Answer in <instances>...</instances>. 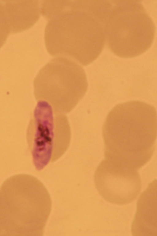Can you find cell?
I'll return each instance as SVG.
<instances>
[{"mask_svg": "<svg viewBox=\"0 0 157 236\" xmlns=\"http://www.w3.org/2000/svg\"><path fill=\"white\" fill-rule=\"evenodd\" d=\"M85 72L80 65L67 57L51 60L39 70L33 81L36 100L48 103L56 112L71 111L87 90Z\"/></svg>", "mask_w": 157, "mask_h": 236, "instance_id": "4", "label": "cell"}, {"mask_svg": "<svg viewBox=\"0 0 157 236\" xmlns=\"http://www.w3.org/2000/svg\"><path fill=\"white\" fill-rule=\"evenodd\" d=\"M10 33L21 32L31 27L40 17L38 1H2Z\"/></svg>", "mask_w": 157, "mask_h": 236, "instance_id": "8", "label": "cell"}, {"mask_svg": "<svg viewBox=\"0 0 157 236\" xmlns=\"http://www.w3.org/2000/svg\"><path fill=\"white\" fill-rule=\"evenodd\" d=\"M109 16L107 9L98 1H56L46 18L47 51L83 66L90 64L103 50Z\"/></svg>", "mask_w": 157, "mask_h": 236, "instance_id": "1", "label": "cell"}, {"mask_svg": "<svg viewBox=\"0 0 157 236\" xmlns=\"http://www.w3.org/2000/svg\"><path fill=\"white\" fill-rule=\"evenodd\" d=\"M102 134L105 159L139 169L149 161L155 151L156 110L140 100L117 104L107 115Z\"/></svg>", "mask_w": 157, "mask_h": 236, "instance_id": "2", "label": "cell"}, {"mask_svg": "<svg viewBox=\"0 0 157 236\" xmlns=\"http://www.w3.org/2000/svg\"><path fill=\"white\" fill-rule=\"evenodd\" d=\"M57 120V113L48 103L38 101L27 132L33 162L37 170H42L51 161L56 135Z\"/></svg>", "mask_w": 157, "mask_h": 236, "instance_id": "6", "label": "cell"}, {"mask_svg": "<svg viewBox=\"0 0 157 236\" xmlns=\"http://www.w3.org/2000/svg\"><path fill=\"white\" fill-rule=\"evenodd\" d=\"M157 181L154 179L139 196L132 221L133 236H157Z\"/></svg>", "mask_w": 157, "mask_h": 236, "instance_id": "7", "label": "cell"}, {"mask_svg": "<svg viewBox=\"0 0 157 236\" xmlns=\"http://www.w3.org/2000/svg\"><path fill=\"white\" fill-rule=\"evenodd\" d=\"M94 180L99 195L107 201L118 205L132 202L142 187L137 170L105 158L97 167Z\"/></svg>", "mask_w": 157, "mask_h": 236, "instance_id": "5", "label": "cell"}, {"mask_svg": "<svg viewBox=\"0 0 157 236\" xmlns=\"http://www.w3.org/2000/svg\"><path fill=\"white\" fill-rule=\"evenodd\" d=\"M10 33L3 6L0 1V49L7 40Z\"/></svg>", "mask_w": 157, "mask_h": 236, "instance_id": "9", "label": "cell"}, {"mask_svg": "<svg viewBox=\"0 0 157 236\" xmlns=\"http://www.w3.org/2000/svg\"><path fill=\"white\" fill-rule=\"evenodd\" d=\"M154 21L137 1H113L105 30V42L110 51L124 58L146 52L154 41Z\"/></svg>", "mask_w": 157, "mask_h": 236, "instance_id": "3", "label": "cell"}]
</instances>
